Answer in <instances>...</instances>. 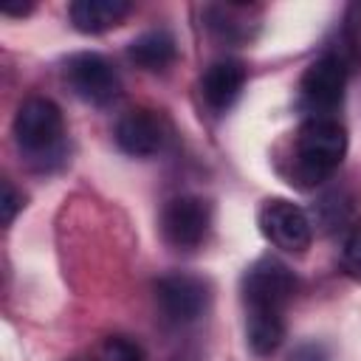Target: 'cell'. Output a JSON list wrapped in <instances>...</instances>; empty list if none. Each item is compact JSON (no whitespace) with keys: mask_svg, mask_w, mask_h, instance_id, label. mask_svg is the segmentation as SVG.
Segmentation results:
<instances>
[{"mask_svg":"<svg viewBox=\"0 0 361 361\" xmlns=\"http://www.w3.org/2000/svg\"><path fill=\"white\" fill-rule=\"evenodd\" d=\"M11 133L20 155L31 169L48 172L65 161V149H68L65 118L51 99L45 96L25 99L14 113Z\"/></svg>","mask_w":361,"mask_h":361,"instance_id":"obj_1","label":"cell"},{"mask_svg":"<svg viewBox=\"0 0 361 361\" xmlns=\"http://www.w3.org/2000/svg\"><path fill=\"white\" fill-rule=\"evenodd\" d=\"M347 152V133L333 116H307L293 135L290 183L310 189L327 180Z\"/></svg>","mask_w":361,"mask_h":361,"instance_id":"obj_2","label":"cell"},{"mask_svg":"<svg viewBox=\"0 0 361 361\" xmlns=\"http://www.w3.org/2000/svg\"><path fill=\"white\" fill-rule=\"evenodd\" d=\"M293 290H296L293 271L285 262H279L276 257H259L243 274L245 313H276V316H282Z\"/></svg>","mask_w":361,"mask_h":361,"instance_id":"obj_3","label":"cell"},{"mask_svg":"<svg viewBox=\"0 0 361 361\" xmlns=\"http://www.w3.org/2000/svg\"><path fill=\"white\" fill-rule=\"evenodd\" d=\"M65 82L71 90L87 104H110L121 93L118 71L110 65L107 56L96 51H79L65 59Z\"/></svg>","mask_w":361,"mask_h":361,"instance_id":"obj_4","label":"cell"},{"mask_svg":"<svg viewBox=\"0 0 361 361\" xmlns=\"http://www.w3.org/2000/svg\"><path fill=\"white\" fill-rule=\"evenodd\" d=\"M259 231L288 254H305L313 240L310 217L288 197H268L259 206Z\"/></svg>","mask_w":361,"mask_h":361,"instance_id":"obj_5","label":"cell"},{"mask_svg":"<svg viewBox=\"0 0 361 361\" xmlns=\"http://www.w3.org/2000/svg\"><path fill=\"white\" fill-rule=\"evenodd\" d=\"M212 228V209L203 197H172L161 212V234L178 251H195Z\"/></svg>","mask_w":361,"mask_h":361,"instance_id":"obj_6","label":"cell"},{"mask_svg":"<svg viewBox=\"0 0 361 361\" xmlns=\"http://www.w3.org/2000/svg\"><path fill=\"white\" fill-rule=\"evenodd\" d=\"M344 85H347V68L341 56L324 54L316 62H310L299 85L302 102L313 110L310 116H330L341 104Z\"/></svg>","mask_w":361,"mask_h":361,"instance_id":"obj_7","label":"cell"},{"mask_svg":"<svg viewBox=\"0 0 361 361\" xmlns=\"http://www.w3.org/2000/svg\"><path fill=\"white\" fill-rule=\"evenodd\" d=\"M155 302L166 319L186 324L203 316V310L209 307V285L200 276L175 271L155 282Z\"/></svg>","mask_w":361,"mask_h":361,"instance_id":"obj_8","label":"cell"},{"mask_svg":"<svg viewBox=\"0 0 361 361\" xmlns=\"http://www.w3.org/2000/svg\"><path fill=\"white\" fill-rule=\"evenodd\" d=\"M113 135H116L118 149L133 155V158H149V155L161 152L166 144V127H164L161 116H155L152 110L124 113L118 118Z\"/></svg>","mask_w":361,"mask_h":361,"instance_id":"obj_9","label":"cell"},{"mask_svg":"<svg viewBox=\"0 0 361 361\" xmlns=\"http://www.w3.org/2000/svg\"><path fill=\"white\" fill-rule=\"evenodd\" d=\"M245 87V65L237 59H217L200 79V96L214 113H226Z\"/></svg>","mask_w":361,"mask_h":361,"instance_id":"obj_10","label":"cell"},{"mask_svg":"<svg viewBox=\"0 0 361 361\" xmlns=\"http://www.w3.org/2000/svg\"><path fill=\"white\" fill-rule=\"evenodd\" d=\"M127 14V0H73L68 6V20L79 34H102L116 28Z\"/></svg>","mask_w":361,"mask_h":361,"instance_id":"obj_11","label":"cell"},{"mask_svg":"<svg viewBox=\"0 0 361 361\" xmlns=\"http://www.w3.org/2000/svg\"><path fill=\"white\" fill-rule=\"evenodd\" d=\"M127 56L141 71L158 73V71H166L178 59V42L166 28H152L127 45Z\"/></svg>","mask_w":361,"mask_h":361,"instance_id":"obj_12","label":"cell"},{"mask_svg":"<svg viewBox=\"0 0 361 361\" xmlns=\"http://www.w3.org/2000/svg\"><path fill=\"white\" fill-rule=\"evenodd\" d=\"M248 11H251L248 6L226 3V6H206L203 17L214 37L226 42H243V39H251V25H254L248 20Z\"/></svg>","mask_w":361,"mask_h":361,"instance_id":"obj_13","label":"cell"},{"mask_svg":"<svg viewBox=\"0 0 361 361\" xmlns=\"http://www.w3.org/2000/svg\"><path fill=\"white\" fill-rule=\"evenodd\" d=\"M248 344L257 355H271L285 338V319L276 313H248L245 319Z\"/></svg>","mask_w":361,"mask_h":361,"instance_id":"obj_14","label":"cell"},{"mask_svg":"<svg viewBox=\"0 0 361 361\" xmlns=\"http://www.w3.org/2000/svg\"><path fill=\"white\" fill-rule=\"evenodd\" d=\"M96 361H147V353L130 336H107L96 350Z\"/></svg>","mask_w":361,"mask_h":361,"instance_id":"obj_15","label":"cell"},{"mask_svg":"<svg viewBox=\"0 0 361 361\" xmlns=\"http://www.w3.org/2000/svg\"><path fill=\"white\" fill-rule=\"evenodd\" d=\"M341 268L347 276L361 282V226L350 228L341 243Z\"/></svg>","mask_w":361,"mask_h":361,"instance_id":"obj_16","label":"cell"},{"mask_svg":"<svg viewBox=\"0 0 361 361\" xmlns=\"http://www.w3.org/2000/svg\"><path fill=\"white\" fill-rule=\"evenodd\" d=\"M0 206H3V223L6 226H11L17 212L25 206V197L11 186V180H3V200H0Z\"/></svg>","mask_w":361,"mask_h":361,"instance_id":"obj_17","label":"cell"},{"mask_svg":"<svg viewBox=\"0 0 361 361\" xmlns=\"http://www.w3.org/2000/svg\"><path fill=\"white\" fill-rule=\"evenodd\" d=\"M290 361H330L327 347L319 341H305L290 353Z\"/></svg>","mask_w":361,"mask_h":361,"instance_id":"obj_18","label":"cell"},{"mask_svg":"<svg viewBox=\"0 0 361 361\" xmlns=\"http://www.w3.org/2000/svg\"><path fill=\"white\" fill-rule=\"evenodd\" d=\"M31 8H34V3H8V0L0 6V11L8 14V17H23V14H28Z\"/></svg>","mask_w":361,"mask_h":361,"instance_id":"obj_19","label":"cell"}]
</instances>
